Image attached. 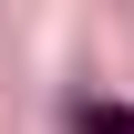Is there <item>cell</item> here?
<instances>
[{"instance_id": "cell-1", "label": "cell", "mask_w": 134, "mask_h": 134, "mask_svg": "<svg viewBox=\"0 0 134 134\" xmlns=\"http://www.w3.org/2000/svg\"><path fill=\"white\" fill-rule=\"evenodd\" d=\"M83 124H93V134H134V114H124V103H93Z\"/></svg>"}]
</instances>
